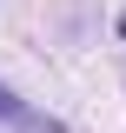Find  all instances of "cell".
<instances>
[{"instance_id":"cell-1","label":"cell","mask_w":126,"mask_h":133,"mask_svg":"<svg viewBox=\"0 0 126 133\" xmlns=\"http://www.w3.org/2000/svg\"><path fill=\"white\" fill-rule=\"evenodd\" d=\"M0 120H7L13 133H66V127H53L47 113H33V107H20V100L7 93V87H0Z\"/></svg>"}]
</instances>
